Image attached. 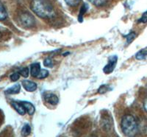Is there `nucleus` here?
<instances>
[{
  "instance_id": "f257e3e1",
  "label": "nucleus",
  "mask_w": 147,
  "mask_h": 137,
  "mask_svg": "<svg viewBox=\"0 0 147 137\" xmlns=\"http://www.w3.org/2000/svg\"><path fill=\"white\" fill-rule=\"evenodd\" d=\"M30 7L34 14L44 19L52 18L55 15L52 5L45 0H32Z\"/></svg>"
},
{
  "instance_id": "f03ea898",
  "label": "nucleus",
  "mask_w": 147,
  "mask_h": 137,
  "mask_svg": "<svg viewBox=\"0 0 147 137\" xmlns=\"http://www.w3.org/2000/svg\"><path fill=\"white\" fill-rule=\"evenodd\" d=\"M121 128L123 134L128 136H135L138 131V124L135 117L129 114L122 117Z\"/></svg>"
},
{
  "instance_id": "7ed1b4c3",
  "label": "nucleus",
  "mask_w": 147,
  "mask_h": 137,
  "mask_svg": "<svg viewBox=\"0 0 147 137\" xmlns=\"http://www.w3.org/2000/svg\"><path fill=\"white\" fill-rule=\"evenodd\" d=\"M105 113L102 112V114L101 115V127L105 131H110L113 126V120L112 116L108 113V111H105Z\"/></svg>"
},
{
  "instance_id": "20e7f679",
  "label": "nucleus",
  "mask_w": 147,
  "mask_h": 137,
  "mask_svg": "<svg viewBox=\"0 0 147 137\" xmlns=\"http://www.w3.org/2000/svg\"><path fill=\"white\" fill-rule=\"evenodd\" d=\"M19 22L20 24L25 28H31L35 25V18L30 13H23L19 16Z\"/></svg>"
},
{
  "instance_id": "39448f33",
  "label": "nucleus",
  "mask_w": 147,
  "mask_h": 137,
  "mask_svg": "<svg viewBox=\"0 0 147 137\" xmlns=\"http://www.w3.org/2000/svg\"><path fill=\"white\" fill-rule=\"evenodd\" d=\"M118 58L116 55H113L111 57L109 58L108 64L104 67L103 71L106 74H110L115 69V67L116 64H117Z\"/></svg>"
},
{
  "instance_id": "423d86ee",
  "label": "nucleus",
  "mask_w": 147,
  "mask_h": 137,
  "mask_svg": "<svg viewBox=\"0 0 147 137\" xmlns=\"http://www.w3.org/2000/svg\"><path fill=\"white\" fill-rule=\"evenodd\" d=\"M22 85H23L24 89L29 92H33L37 89V84L32 81H30V80H23Z\"/></svg>"
},
{
  "instance_id": "0eeeda50",
  "label": "nucleus",
  "mask_w": 147,
  "mask_h": 137,
  "mask_svg": "<svg viewBox=\"0 0 147 137\" xmlns=\"http://www.w3.org/2000/svg\"><path fill=\"white\" fill-rule=\"evenodd\" d=\"M44 99L47 102H49L51 105H57L59 102V99L55 94L49 93V94H47L44 95Z\"/></svg>"
},
{
  "instance_id": "6e6552de",
  "label": "nucleus",
  "mask_w": 147,
  "mask_h": 137,
  "mask_svg": "<svg viewBox=\"0 0 147 137\" xmlns=\"http://www.w3.org/2000/svg\"><path fill=\"white\" fill-rule=\"evenodd\" d=\"M40 70L41 68H40V65L39 63H35L30 66V74L33 77H38Z\"/></svg>"
},
{
  "instance_id": "1a4fd4ad",
  "label": "nucleus",
  "mask_w": 147,
  "mask_h": 137,
  "mask_svg": "<svg viewBox=\"0 0 147 137\" xmlns=\"http://www.w3.org/2000/svg\"><path fill=\"white\" fill-rule=\"evenodd\" d=\"M12 106L13 107V109L18 112L20 115H24L26 113V110L24 107V105H22V102H12Z\"/></svg>"
},
{
  "instance_id": "9d476101",
  "label": "nucleus",
  "mask_w": 147,
  "mask_h": 137,
  "mask_svg": "<svg viewBox=\"0 0 147 137\" xmlns=\"http://www.w3.org/2000/svg\"><path fill=\"white\" fill-rule=\"evenodd\" d=\"M22 103V105H24V109H25L26 111L30 115H32V114L35 113V107H34V105H32V103H30V102H21Z\"/></svg>"
},
{
  "instance_id": "9b49d317",
  "label": "nucleus",
  "mask_w": 147,
  "mask_h": 137,
  "mask_svg": "<svg viewBox=\"0 0 147 137\" xmlns=\"http://www.w3.org/2000/svg\"><path fill=\"white\" fill-rule=\"evenodd\" d=\"M21 89V86L19 84H16V85H13L12 87L7 89L5 92V93L7 94H16L19 93Z\"/></svg>"
},
{
  "instance_id": "f8f14e48",
  "label": "nucleus",
  "mask_w": 147,
  "mask_h": 137,
  "mask_svg": "<svg viewBox=\"0 0 147 137\" xmlns=\"http://www.w3.org/2000/svg\"><path fill=\"white\" fill-rule=\"evenodd\" d=\"M7 17V10L5 9L3 4L0 2V21H3L6 19Z\"/></svg>"
},
{
  "instance_id": "ddd939ff",
  "label": "nucleus",
  "mask_w": 147,
  "mask_h": 137,
  "mask_svg": "<svg viewBox=\"0 0 147 137\" xmlns=\"http://www.w3.org/2000/svg\"><path fill=\"white\" fill-rule=\"evenodd\" d=\"M30 133H31V128H30V125L29 124H25L22 129V136H28Z\"/></svg>"
},
{
  "instance_id": "4468645a",
  "label": "nucleus",
  "mask_w": 147,
  "mask_h": 137,
  "mask_svg": "<svg viewBox=\"0 0 147 137\" xmlns=\"http://www.w3.org/2000/svg\"><path fill=\"white\" fill-rule=\"evenodd\" d=\"M88 1L96 7H101L105 5L107 0H88Z\"/></svg>"
},
{
  "instance_id": "2eb2a0df",
  "label": "nucleus",
  "mask_w": 147,
  "mask_h": 137,
  "mask_svg": "<svg viewBox=\"0 0 147 137\" xmlns=\"http://www.w3.org/2000/svg\"><path fill=\"white\" fill-rule=\"evenodd\" d=\"M64 1L67 5L71 7H76L81 2V0H64Z\"/></svg>"
},
{
  "instance_id": "dca6fc26",
  "label": "nucleus",
  "mask_w": 147,
  "mask_h": 137,
  "mask_svg": "<svg viewBox=\"0 0 147 137\" xmlns=\"http://www.w3.org/2000/svg\"><path fill=\"white\" fill-rule=\"evenodd\" d=\"M18 73L20 74L22 76H23L24 77H27L29 76V74H30V70L27 67H24V68H20Z\"/></svg>"
},
{
  "instance_id": "f3484780",
  "label": "nucleus",
  "mask_w": 147,
  "mask_h": 137,
  "mask_svg": "<svg viewBox=\"0 0 147 137\" xmlns=\"http://www.w3.org/2000/svg\"><path fill=\"white\" fill-rule=\"evenodd\" d=\"M48 75H49V72L47 70V69H41V70L40 71V73L38 74V77H37V78L44 79L48 77Z\"/></svg>"
},
{
  "instance_id": "a211bd4d",
  "label": "nucleus",
  "mask_w": 147,
  "mask_h": 137,
  "mask_svg": "<svg viewBox=\"0 0 147 137\" xmlns=\"http://www.w3.org/2000/svg\"><path fill=\"white\" fill-rule=\"evenodd\" d=\"M147 55V51L146 50H141L140 52H138L136 54V58L138 59V60H141V59L145 58L146 56Z\"/></svg>"
},
{
  "instance_id": "6ab92c4d",
  "label": "nucleus",
  "mask_w": 147,
  "mask_h": 137,
  "mask_svg": "<svg viewBox=\"0 0 147 137\" xmlns=\"http://www.w3.org/2000/svg\"><path fill=\"white\" fill-rule=\"evenodd\" d=\"M136 36V35L135 33H129L127 35H126L125 38H126V39H127V43H131V42H132V41L135 39Z\"/></svg>"
},
{
  "instance_id": "aec40b11",
  "label": "nucleus",
  "mask_w": 147,
  "mask_h": 137,
  "mask_svg": "<svg viewBox=\"0 0 147 137\" xmlns=\"http://www.w3.org/2000/svg\"><path fill=\"white\" fill-rule=\"evenodd\" d=\"M88 7H87V5H84L82 7H81V10H80V16H79V20L80 22H82V16L85 14V12L87 10Z\"/></svg>"
},
{
  "instance_id": "412c9836",
  "label": "nucleus",
  "mask_w": 147,
  "mask_h": 137,
  "mask_svg": "<svg viewBox=\"0 0 147 137\" xmlns=\"http://www.w3.org/2000/svg\"><path fill=\"white\" fill-rule=\"evenodd\" d=\"M109 89L108 85H102L99 87V89H98V93L99 94H105V92H107Z\"/></svg>"
},
{
  "instance_id": "4be33fe9",
  "label": "nucleus",
  "mask_w": 147,
  "mask_h": 137,
  "mask_svg": "<svg viewBox=\"0 0 147 137\" xmlns=\"http://www.w3.org/2000/svg\"><path fill=\"white\" fill-rule=\"evenodd\" d=\"M44 65L47 67H52L53 66V61L50 58H47L44 60Z\"/></svg>"
},
{
  "instance_id": "5701e85b",
  "label": "nucleus",
  "mask_w": 147,
  "mask_h": 137,
  "mask_svg": "<svg viewBox=\"0 0 147 137\" xmlns=\"http://www.w3.org/2000/svg\"><path fill=\"white\" fill-rule=\"evenodd\" d=\"M19 77H20V74L18 73V72H15V73H13V75H11V76H10V79H11L12 81H13V82L17 81V80L19 79Z\"/></svg>"
},
{
  "instance_id": "b1692460",
  "label": "nucleus",
  "mask_w": 147,
  "mask_h": 137,
  "mask_svg": "<svg viewBox=\"0 0 147 137\" xmlns=\"http://www.w3.org/2000/svg\"><path fill=\"white\" fill-rule=\"evenodd\" d=\"M138 22L140 23H146L147 22V10L143 14V16H141V18L139 19Z\"/></svg>"
},
{
  "instance_id": "393cba45",
  "label": "nucleus",
  "mask_w": 147,
  "mask_h": 137,
  "mask_svg": "<svg viewBox=\"0 0 147 137\" xmlns=\"http://www.w3.org/2000/svg\"><path fill=\"white\" fill-rule=\"evenodd\" d=\"M144 110L146 111V112L147 113V97H146L145 100L144 101Z\"/></svg>"
}]
</instances>
